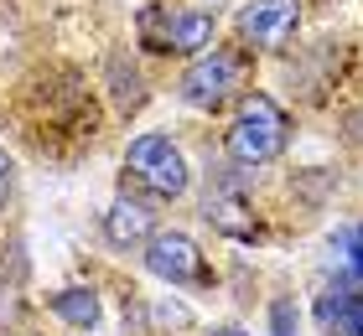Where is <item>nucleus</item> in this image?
Returning <instances> with one entry per match:
<instances>
[{"mask_svg": "<svg viewBox=\"0 0 363 336\" xmlns=\"http://www.w3.org/2000/svg\"><path fill=\"white\" fill-rule=\"evenodd\" d=\"M270 321H275V336H296V306H291V300H275Z\"/></svg>", "mask_w": 363, "mask_h": 336, "instance_id": "f8f14e48", "label": "nucleus"}, {"mask_svg": "<svg viewBox=\"0 0 363 336\" xmlns=\"http://www.w3.org/2000/svg\"><path fill=\"white\" fill-rule=\"evenodd\" d=\"M156 233L161 228H156L151 202H140V197H114L109 202V212H104V243L109 248H120V254H140Z\"/></svg>", "mask_w": 363, "mask_h": 336, "instance_id": "0eeeda50", "label": "nucleus"}, {"mask_svg": "<svg viewBox=\"0 0 363 336\" xmlns=\"http://www.w3.org/2000/svg\"><path fill=\"white\" fill-rule=\"evenodd\" d=\"M203 212H208V223L228 233V238H255V217H250V202H244V187L234 181V171H223L218 176H208V197H203Z\"/></svg>", "mask_w": 363, "mask_h": 336, "instance_id": "6e6552de", "label": "nucleus"}, {"mask_svg": "<svg viewBox=\"0 0 363 336\" xmlns=\"http://www.w3.org/2000/svg\"><path fill=\"white\" fill-rule=\"evenodd\" d=\"M145 37L156 47H167V52H203L213 42V16L208 11H172V16L151 11L145 16Z\"/></svg>", "mask_w": 363, "mask_h": 336, "instance_id": "1a4fd4ad", "label": "nucleus"}, {"mask_svg": "<svg viewBox=\"0 0 363 336\" xmlns=\"http://www.w3.org/2000/svg\"><path fill=\"white\" fill-rule=\"evenodd\" d=\"M145 269L161 279V284H177V290H203L213 284V269H208V254L197 248L192 233H177V228H161L151 243L140 248Z\"/></svg>", "mask_w": 363, "mask_h": 336, "instance_id": "7ed1b4c3", "label": "nucleus"}, {"mask_svg": "<svg viewBox=\"0 0 363 336\" xmlns=\"http://www.w3.org/2000/svg\"><path fill=\"white\" fill-rule=\"evenodd\" d=\"M333 269L337 279L363 284V223H348L342 233H333Z\"/></svg>", "mask_w": 363, "mask_h": 336, "instance_id": "9b49d317", "label": "nucleus"}, {"mask_svg": "<svg viewBox=\"0 0 363 336\" xmlns=\"http://www.w3.org/2000/svg\"><path fill=\"white\" fill-rule=\"evenodd\" d=\"M125 171H130V181H135L151 202H177V197H187V187H192L187 156H182V150L172 145V134H161V129H145V134L130 140Z\"/></svg>", "mask_w": 363, "mask_h": 336, "instance_id": "f03ea898", "label": "nucleus"}, {"mask_svg": "<svg viewBox=\"0 0 363 336\" xmlns=\"http://www.w3.org/2000/svg\"><path fill=\"white\" fill-rule=\"evenodd\" d=\"M286 140H291V120L286 109L275 104L270 93H244L239 109H234V124L223 134V150H228V166H270L286 156Z\"/></svg>", "mask_w": 363, "mask_h": 336, "instance_id": "f257e3e1", "label": "nucleus"}, {"mask_svg": "<svg viewBox=\"0 0 363 336\" xmlns=\"http://www.w3.org/2000/svg\"><path fill=\"white\" fill-rule=\"evenodd\" d=\"M301 26V0H255V6L239 11V37L259 47V52H275L286 47Z\"/></svg>", "mask_w": 363, "mask_h": 336, "instance_id": "39448f33", "label": "nucleus"}, {"mask_svg": "<svg viewBox=\"0 0 363 336\" xmlns=\"http://www.w3.org/2000/svg\"><path fill=\"white\" fill-rule=\"evenodd\" d=\"M311 321H317L322 336H363V284L327 279L311 300Z\"/></svg>", "mask_w": 363, "mask_h": 336, "instance_id": "423d86ee", "label": "nucleus"}, {"mask_svg": "<svg viewBox=\"0 0 363 336\" xmlns=\"http://www.w3.org/2000/svg\"><path fill=\"white\" fill-rule=\"evenodd\" d=\"M239 88V57L213 47V52H197L192 67L182 73V98L192 109H223L228 93Z\"/></svg>", "mask_w": 363, "mask_h": 336, "instance_id": "20e7f679", "label": "nucleus"}, {"mask_svg": "<svg viewBox=\"0 0 363 336\" xmlns=\"http://www.w3.org/2000/svg\"><path fill=\"white\" fill-rule=\"evenodd\" d=\"M47 311L62 315L73 331H94L99 321H104V306H99V295L89 290V284H68V290H52L47 295Z\"/></svg>", "mask_w": 363, "mask_h": 336, "instance_id": "9d476101", "label": "nucleus"}, {"mask_svg": "<svg viewBox=\"0 0 363 336\" xmlns=\"http://www.w3.org/2000/svg\"><path fill=\"white\" fill-rule=\"evenodd\" d=\"M11 197H16V161L0 150V212L11 207Z\"/></svg>", "mask_w": 363, "mask_h": 336, "instance_id": "ddd939ff", "label": "nucleus"}, {"mask_svg": "<svg viewBox=\"0 0 363 336\" xmlns=\"http://www.w3.org/2000/svg\"><path fill=\"white\" fill-rule=\"evenodd\" d=\"M203 336H250V331H244L239 321H223V326H208Z\"/></svg>", "mask_w": 363, "mask_h": 336, "instance_id": "4468645a", "label": "nucleus"}]
</instances>
